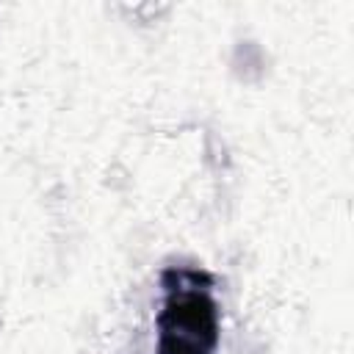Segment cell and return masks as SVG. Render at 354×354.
<instances>
[{"mask_svg": "<svg viewBox=\"0 0 354 354\" xmlns=\"http://www.w3.org/2000/svg\"><path fill=\"white\" fill-rule=\"evenodd\" d=\"M216 343L218 304L210 293V274L199 268H166L158 354H213Z\"/></svg>", "mask_w": 354, "mask_h": 354, "instance_id": "6da1fadb", "label": "cell"}]
</instances>
